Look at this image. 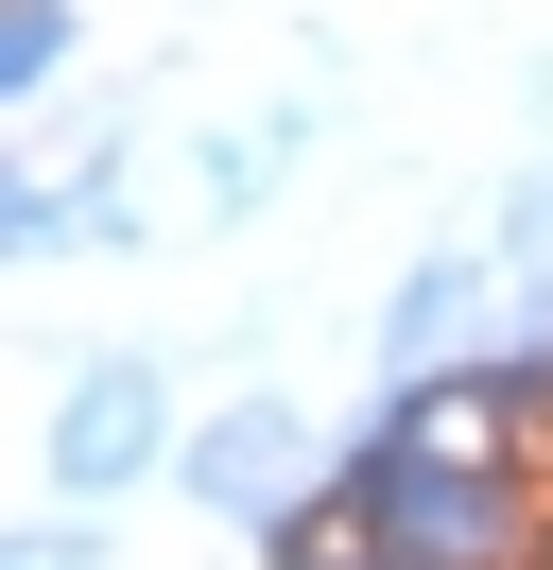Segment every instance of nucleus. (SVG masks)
Returning <instances> with one entry per match:
<instances>
[{"instance_id": "4", "label": "nucleus", "mask_w": 553, "mask_h": 570, "mask_svg": "<svg viewBox=\"0 0 553 570\" xmlns=\"http://www.w3.org/2000/svg\"><path fill=\"white\" fill-rule=\"evenodd\" d=\"M0 87H69V0H18V18H0Z\"/></svg>"}, {"instance_id": "5", "label": "nucleus", "mask_w": 553, "mask_h": 570, "mask_svg": "<svg viewBox=\"0 0 553 570\" xmlns=\"http://www.w3.org/2000/svg\"><path fill=\"white\" fill-rule=\"evenodd\" d=\"M276 174H294V121H260V139H207V208H260Z\"/></svg>"}, {"instance_id": "1", "label": "nucleus", "mask_w": 553, "mask_h": 570, "mask_svg": "<svg viewBox=\"0 0 553 570\" xmlns=\"http://www.w3.org/2000/svg\"><path fill=\"white\" fill-rule=\"evenodd\" d=\"M173 484L207 501V519H242V535H276L294 501H329V466H311V415L294 397H225V415L173 450Z\"/></svg>"}, {"instance_id": "3", "label": "nucleus", "mask_w": 553, "mask_h": 570, "mask_svg": "<svg viewBox=\"0 0 553 570\" xmlns=\"http://www.w3.org/2000/svg\"><path fill=\"white\" fill-rule=\"evenodd\" d=\"M484 277H502V259H415V277L380 294V381H449V363H467Z\"/></svg>"}, {"instance_id": "2", "label": "nucleus", "mask_w": 553, "mask_h": 570, "mask_svg": "<svg viewBox=\"0 0 553 570\" xmlns=\"http://www.w3.org/2000/svg\"><path fill=\"white\" fill-rule=\"evenodd\" d=\"M156 450H191V432H173V381H156V363H87V381L52 397L35 484H52V501H104V484H138Z\"/></svg>"}, {"instance_id": "7", "label": "nucleus", "mask_w": 553, "mask_h": 570, "mask_svg": "<svg viewBox=\"0 0 553 570\" xmlns=\"http://www.w3.org/2000/svg\"><path fill=\"white\" fill-rule=\"evenodd\" d=\"M18 570H87V519H52V535H35V553Z\"/></svg>"}, {"instance_id": "6", "label": "nucleus", "mask_w": 553, "mask_h": 570, "mask_svg": "<svg viewBox=\"0 0 553 570\" xmlns=\"http://www.w3.org/2000/svg\"><path fill=\"white\" fill-rule=\"evenodd\" d=\"M484 259H502V277H553V156L518 174V208H502V243H484Z\"/></svg>"}]
</instances>
